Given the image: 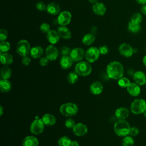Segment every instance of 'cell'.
<instances>
[{
	"instance_id": "obj_1",
	"label": "cell",
	"mask_w": 146,
	"mask_h": 146,
	"mask_svg": "<svg viewBox=\"0 0 146 146\" xmlns=\"http://www.w3.org/2000/svg\"><path fill=\"white\" fill-rule=\"evenodd\" d=\"M107 76L112 79H119L123 76L124 67L123 64L118 61L110 62L106 68Z\"/></svg>"
},
{
	"instance_id": "obj_2",
	"label": "cell",
	"mask_w": 146,
	"mask_h": 146,
	"mask_svg": "<svg viewBox=\"0 0 146 146\" xmlns=\"http://www.w3.org/2000/svg\"><path fill=\"white\" fill-rule=\"evenodd\" d=\"M131 127L125 120H118L114 124L113 129L116 135L125 137L129 135Z\"/></svg>"
},
{
	"instance_id": "obj_3",
	"label": "cell",
	"mask_w": 146,
	"mask_h": 146,
	"mask_svg": "<svg viewBox=\"0 0 146 146\" xmlns=\"http://www.w3.org/2000/svg\"><path fill=\"white\" fill-rule=\"evenodd\" d=\"M59 111L62 115L67 117H72L77 113L78 107L75 103H66L60 107Z\"/></svg>"
},
{
	"instance_id": "obj_4",
	"label": "cell",
	"mask_w": 146,
	"mask_h": 146,
	"mask_svg": "<svg viewBox=\"0 0 146 146\" xmlns=\"http://www.w3.org/2000/svg\"><path fill=\"white\" fill-rule=\"evenodd\" d=\"M131 111L135 115L143 113L146 110V101L143 99H136L131 103Z\"/></svg>"
},
{
	"instance_id": "obj_5",
	"label": "cell",
	"mask_w": 146,
	"mask_h": 146,
	"mask_svg": "<svg viewBox=\"0 0 146 146\" xmlns=\"http://www.w3.org/2000/svg\"><path fill=\"white\" fill-rule=\"evenodd\" d=\"M92 67L89 62L81 61L78 63L75 67V72L79 75L86 76L90 74Z\"/></svg>"
},
{
	"instance_id": "obj_6",
	"label": "cell",
	"mask_w": 146,
	"mask_h": 146,
	"mask_svg": "<svg viewBox=\"0 0 146 146\" xmlns=\"http://www.w3.org/2000/svg\"><path fill=\"white\" fill-rule=\"evenodd\" d=\"M30 44L27 40L22 39L17 43L16 51L22 57L27 56L30 53Z\"/></svg>"
},
{
	"instance_id": "obj_7",
	"label": "cell",
	"mask_w": 146,
	"mask_h": 146,
	"mask_svg": "<svg viewBox=\"0 0 146 146\" xmlns=\"http://www.w3.org/2000/svg\"><path fill=\"white\" fill-rule=\"evenodd\" d=\"M100 52L99 48L96 47H90L85 52V58L89 63H94L99 57Z\"/></svg>"
},
{
	"instance_id": "obj_8",
	"label": "cell",
	"mask_w": 146,
	"mask_h": 146,
	"mask_svg": "<svg viewBox=\"0 0 146 146\" xmlns=\"http://www.w3.org/2000/svg\"><path fill=\"white\" fill-rule=\"evenodd\" d=\"M44 128V124L42 119L36 118L32 122L30 125V132L34 135H39L41 133Z\"/></svg>"
},
{
	"instance_id": "obj_9",
	"label": "cell",
	"mask_w": 146,
	"mask_h": 146,
	"mask_svg": "<svg viewBox=\"0 0 146 146\" xmlns=\"http://www.w3.org/2000/svg\"><path fill=\"white\" fill-rule=\"evenodd\" d=\"M72 15L70 11L64 10L60 12L57 18L58 23L60 26H66L68 25L71 21Z\"/></svg>"
},
{
	"instance_id": "obj_10",
	"label": "cell",
	"mask_w": 146,
	"mask_h": 146,
	"mask_svg": "<svg viewBox=\"0 0 146 146\" xmlns=\"http://www.w3.org/2000/svg\"><path fill=\"white\" fill-rule=\"evenodd\" d=\"M119 51L120 54L126 58L131 57L134 53V49L128 43H123L119 47Z\"/></svg>"
},
{
	"instance_id": "obj_11",
	"label": "cell",
	"mask_w": 146,
	"mask_h": 146,
	"mask_svg": "<svg viewBox=\"0 0 146 146\" xmlns=\"http://www.w3.org/2000/svg\"><path fill=\"white\" fill-rule=\"evenodd\" d=\"M70 56L74 62L81 61L85 56V51L80 47H75L71 50Z\"/></svg>"
},
{
	"instance_id": "obj_12",
	"label": "cell",
	"mask_w": 146,
	"mask_h": 146,
	"mask_svg": "<svg viewBox=\"0 0 146 146\" xmlns=\"http://www.w3.org/2000/svg\"><path fill=\"white\" fill-rule=\"evenodd\" d=\"M46 57L50 61L56 60L58 56L59 52L56 47L53 44L48 45L46 48Z\"/></svg>"
},
{
	"instance_id": "obj_13",
	"label": "cell",
	"mask_w": 146,
	"mask_h": 146,
	"mask_svg": "<svg viewBox=\"0 0 146 146\" xmlns=\"http://www.w3.org/2000/svg\"><path fill=\"white\" fill-rule=\"evenodd\" d=\"M72 131L76 136H83L85 135L88 131V128L87 126L81 123L75 124V125L72 128Z\"/></svg>"
},
{
	"instance_id": "obj_14",
	"label": "cell",
	"mask_w": 146,
	"mask_h": 146,
	"mask_svg": "<svg viewBox=\"0 0 146 146\" xmlns=\"http://www.w3.org/2000/svg\"><path fill=\"white\" fill-rule=\"evenodd\" d=\"M133 79L139 86L146 84V75L143 71H137L135 72L133 75Z\"/></svg>"
},
{
	"instance_id": "obj_15",
	"label": "cell",
	"mask_w": 146,
	"mask_h": 146,
	"mask_svg": "<svg viewBox=\"0 0 146 146\" xmlns=\"http://www.w3.org/2000/svg\"><path fill=\"white\" fill-rule=\"evenodd\" d=\"M106 7L102 2H96L92 6V10L94 13L99 16L103 15L106 12Z\"/></svg>"
},
{
	"instance_id": "obj_16",
	"label": "cell",
	"mask_w": 146,
	"mask_h": 146,
	"mask_svg": "<svg viewBox=\"0 0 146 146\" xmlns=\"http://www.w3.org/2000/svg\"><path fill=\"white\" fill-rule=\"evenodd\" d=\"M57 32L60 37L64 39H69L71 38V32L66 26H60L58 27Z\"/></svg>"
},
{
	"instance_id": "obj_17",
	"label": "cell",
	"mask_w": 146,
	"mask_h": 146,
	"mask_svg": "<svg viewBox=\"0 0 146 146\" xmlns=\"http://www.w3.org/2000/svg\"><path fill=\"white\" fill-rule=\"evenodd\" d=\"M115 115L118 120H125L129 115V111L125 107H119L116 110Z\"/></svg>"
},
{
	"instance_id": "obj_18",
	"label": "cell",
	"mask_w": 146,
	"mask_h": 146,
	"mask_svg": "<svg viewBox=\"0 0 146 146\" xmlns=\"http://www.w3.org/2000/svg\"><path fill=\"white\" fill-rule=\"evenodd\" d=\"M46 37L48 41L51 44H54L57 43L59 41L60 38L57 31H55L54 30H50L46 34Z\"/></svg>"
},
{
	"instance_id": "obj_19",
	"label": "cell",
	"mask_w": 146,
	"mask_h": 146,
	"mask_svg": "<svg viewBox=\"0 0 146 146\" xmlns=\"http://www.w3.org/2000/svg\"><path fill=\"white\" fill-rule=\"evenodd\" d=\"M127 90L129 94L132 96H139L141 92L140 86L135 82L131 83L127 87Z\"/></svg>"
},
{
	"instance_id": "obj_20",
	"label": "cell",
	"mask_w": 146,
	"mask_h": 146,
	"mask_svg": "<svg viewBox=\"0 0 146 146\" xmlns=\"http://www.w3.org/2000/svg\"><path fill=\"white\" fill-rule=\"evenodd\" d=\"M91 92L94 95L100 94L103 90V86L99 81H95L93 82L90 87Z\"/></svg>"
},
{
	"instance_id": "obj_21",
	"label": "cell",
	"mask_w": 146,
	"mask_h": 146,
	"mask_svg": "<svg viewBox=\"0 0 146 146\" xmlns=\"http://www.w3.org/2000/svg\"><path fill=\"white\" fill-rule=\"evenodd\" d=\"M46 11L50 14L55 15L60 13V8L58 3L55 2H51L47 5Z\"/></svg>"
},
{
	"instance_id": "obj_22",
	"label": "cell",
	"mask_w": 146,
	"mask_h": 146,
	"mask_svg": "<svg viewBox=\"0 0 146 146\" xmlns=\"http://www.w3.org/2000/svg\"><path fill=\"white\" fill-rule=\"evenodd\" d=\"M73 60L70 57V56H62V57L60 59V67L64 69L67 70L70 68L72 64Z\"/></svg>"
},
{
	"instance_id": "obj_23",
	"label": "cell",
	"mask_w": 146,
	"mask_h": 146,
	"mask_svg": "<svg viewBox=\"0 0 146 146\" xmlns=\"http://www.w3.org/2000/svg\"><path fill=\"white\" fill-rule=\"evenodd\" d=\"M39 141L38 139L33 136H27L22 141L23 146H38Z\"/></svg>"
},
{
	"instance_id": "obj_24",
	"label": "cell",
	"mask_w": 146,
	"mask_h": 146,
	"mask_svg": "<svg viewBox=\"0 0 146 146\" xmlns=\"http://www.w3.org/2000/svg\"><path fill=\"white\" fill-rule=\"evenodd\" d=\"M43 49L40 46H35L31 48L30 54L32 58L34 59L40 58L41 56L43 55Z\"/></svg>"
},
{
	"instance_id": "obj_25",
	"label": "cell",
	"mask_w": 146,
	"mask_h": 146,
	"mask_svg": "<svg viewBox=\"0 0 146 146\" xmlns=\"http://www.w3.org/2000/svg\"><path fill=\"white\" fill-rule=\"evenodd\" d=\"M42 119L44 124V125L47 126H52L54 125L56 123V117L52 114L50 113H46L44 114Z\"/></svg>"
},
{
	"instance_id": "obj_26",
	"label": "cell",
	"mask_w": 146,
	"mask_h": 146,
	"mask_svg": "<svg viewBox=\"0 0 146 146\" xmlns=\"http://www.w3.org/2000/svg\"><path fill=\"white\" fill-rule=\"evenodd\" d=\"M1 62L4 65H9L13 62V57L11 54L8 52H1Z\"/></svg>"
},
{
	"instance_id": "obj_27",
	"label": "cell",
	"mask_w": 146,
	"mask_h": 146,
	"mask_svg": "<svg viewBox=\"0 0 146 146\" xmlns=\"http://www.w3.org/2000/svg\"><path fill=\"white\" fill-rule=\"evenodd\" d=\"M11 88V83L8 79H1L0 81V90L2 92H7Z\"/></svg>"
},
{
	"instance_id": "obj_28",
	"label": "cell",
	"mask_w": 146,
	"mask_h": 146,
	"mask_svg": "<svg viewBox=\"0 0 146 146\" xmlns=\"http://www.w3.org/2000/svg\"><path fill=\"white\" fill-rule=\"evenodd\" d=\"M95 40V35L92 33H88L85 34L82 38V43L87 46L91 45Z\"/></svg>"
},
{
	"instance_id": "obj_29",
	"label": "cell",
	"mask_w": 146,
	"mask_h": 146,
	"mask_svg": "<svg viewBox=\"0 0 146 146\" xmlns=\"http://www.w3.org/2000/svg\"><path fill=\"white\" fill-rule=\"evenodd\" d=\"M11 68L7 66V65H5L2 70H1V78L3 79H8L11 77Z\"/></svg>"
},
{
	"instance_id": "obj_30",
	"label": "cell",
	"mask_w": 146,
	"mask_h": 146,
	"mask_svg": "<svg viewBox=\"0 0 146 146\" xmlns=\"http://www.w3.org/2000/svg\"><path fill=\"white\" fill-rule=\"evenodd\" d=\"M71 140L67 136H62L59 139L58 144L59 146H71Z\"/></svg>"
},
{
	"instance_id": "obj_31",
	"label": "cell",
	"mask_w": 146,
	"mask_h": 146,
	"mask_svg": "<svg viewBox=\"0 0 146 146\" xmlns=\"http://www.w3.org/2000/svg\"><path fill=\"white\" fill-rule=\"evenodd\" d=\"M128 29L132 33H137L141 30V26L140 25L135 24L131 21L128 24Z\"/></svg>"
},
{
	"instance_id": "obj_32",
	"label": "cell",
	"mask_w": 146,
	"mask_h": 146,
	"mask_svg": "<svg viewBox=\"0 0 146 146\" xmlns=\"http://www.w3.org/2000/svg\"><path fill=\"white\" fill-rule=\"evenodd\" d=\"M134 140L131 136H126L124 137L121 142V146H133Z\"/></svg>"
},
{
	"instance_id": "obj_33",
	"label": "cell",
	"mask_w": 146,
	"mask_h": 146,
	"mask_svg": "<svg viewBox=\"0 0 146 146\" xmlns=\"http://www.w3.org/2000/svg\"><path fill=\"white\" fill-rule=\"evenodd\" d=\"M143 20V16L139 13H135L132 14L131 18V22L135 23L140 25Z\"/></svg>"
},
{
	"instance_id": "obj_34",
	"label": "cell",
	"mask_w": 146,
	"mask_h": 146,
	"mask_svg": "<svg viewBox=\"0 0 146 146\" xmlns=\"http://www.w3.org/2000/svg\"><path fill=\"white\" fill-rule=\"evenodd\" d=\"M130 80L126 77H121L118 79L117 84L121 88H127V87L130 84Z\"/></svg>"
},
{
	"instance_id": "obj_35",
	"label": "cell",
	"mask_w": 146,
	"mask_h": 146,
	"mask_svg": "<svg viewBox=\"0 0 146 146\" xmlns=\"http://www.w3.org/2000/svg\"><path fill=\"white\" fill-rule=\"evenodd\" d=\"M67 79L69 83L71 84H75L78 81V74L75 72H71L68 74Z\"/></svg>"
},
{
	"instance_id": "obj_36",
	"label": "cell",
	"mask_w": 146,
	"mask_h": 146,
	"mask_svg": "<svg viewBox=\"0 0 146 146\" xmlns=\"http://www.w3.org/2000/svg\"><path fill=\"white\" fill-rule=\"evenodd\" d=\"M10 49V44L9 42L6 40L1 41L0 50L2 52H7Z\"/></svg>"
},
{
	"instance_id": "obj_37",
	"label": "cell",
	"mask_w": 146,
	"mask_h": 146,
	"mask_svg": "<svg viewBox=\"0 0 146 146\" xmlns=\"http://www.w3.org/2000/svg\"><path fill=\"white\" fill-rule=\"evenodd\" d=\"M40 30L43 33L47 34L50 30V25L47 23L43 22L40 26Z\"/></svg>"
},
{
	"instance_id": "obj_38",
	"label": "cell",
	"mask_w": 146,
	"mask_h": 146,
	"mask_svg": "<svg viewBox=\"0 0 146 146\" xmlns=\"http://www.w3.org/2000/svg\"><path fill=\"white\" fill-rule=\"evenodd\" d=\"M35 7L37 10L40 11H43L46 10L47 9V5L42 1H39L36 3Z\"/></svg>"
},
{
	"instance_id": "obj_39",
	"label": "cell",
	"mask_w": 146,
	"mask_h": 146,
	"mask_svg": "<svg viewBox=\"0 0 146 146\" xmlns=\"http://www.w3.org/2000/svg\"><path fill=\"white\" fill-rule=\"evenodd\" d=\"M71 50L70 47L64 46L60 49V52L63 56H67L70 54Z\"/></svg>"
},
{
	"instance_id": "obj_40",
	"label": "cell",
	"mask_w": 146,
	"mask_h": 146,
	"mask_svg": "<svg viewBox=\"0 0 146 146\" xmlns=\"http://www.w3.org/2000/svg\"><path fill=\"white\" fill-rule=\"evenodd\" d=\"M8 36V31L5 29L0 30V40L3 41L5 40Z\"/></svg>"
},
{
	"instance_id": "obj_41",
	"label": "cell",
	"mask_w": 146,
	"mask_h": 146,
	"mask_svg": "<svg viewBox=\"0 0 146 146\" xmlns=\"http://www.w3.org/2000/svg\"><path fill=\"white\" fill-rule=\"evenodd\" d=\"M100 54L102 55H106L109 52V48L107 45H102L99 48Z\"/></svg>"
},
{
	"instance_id": "obj_42",
	"label": "cell",
	"mask_w": 146,
	"mask_h": 146,
	"mask_svg": "<svg viewBox=\"0 0 146 146\" xmlns=\"http://www.w3.org/2000/svg\"><path fill=\"white\" fill-rule=\"evenodd\" d=\"M65 126L68 128H73L74 126L75 125V121L72 119H68L65 121Z\"/></svg>"
},
{
	"instance_id": "obj_43",
	"label": "cell",
	"mask_w": 146,
	"mask_h": 146,
	"mask_svg": "<svg viewBox=\"0 0 146 146\" xmlns=\"http://www.w3.org/2000/svg\"><path fill=\"white\" fill-rule=\"evenodd\" d=\"M139 133V129L138 128L136 127H132L131 128L130 132H129L130 136L132 137L136 136Z\"/></svg>"
},
{
	"instance_id": "obj_44",
	"label": "cell",
	"mask_w": 146,
	"mask_h": 146,
	"mask_svg": "<svg viewBox=\"0 0 146 146\" xmlns=\"http://www.w3.org/2000/svg\"><path fill=\"white\" fill-rule=\"evenodd\" d=\"M30 62H31V59L27 55L22 57V63L25 66L29 65Z\"/></svg>"
},
{
	"instance_id": "obj_45",
	"label": "cell",
	"mask_w": 146,
	"mask_h": 146,
	"mask_svg": "<svg viewBox=\"0 0 146 146\" xmlns=\"http://www.w3.org/2000/svg\"><path fill=\"white\" fill-rule=\"evenodd\" d=\"M49 60L46 57H42L39 60V64L41 66H46L48 64Z\"/></svg>"
},
{
	"instance_id": "obj_46",
	"label": "cell",
	"mask_w": 146,
	"mask_h": 146,
	"mask_svg": "<svg viewBox=\"0 0 146 146\" xmlns=\"http://www.w3.org/2000/svg\"><path fill=\"white\" fill-rule=\"evenodd\" d=\"M141 12L143 14L146 15V4L142 5L141 7Z\"/></svg>"
},
{
	"instance_id": "obj_47",
	"label": "cell",
	"mask_w": 146,
	"mask_h": 146,
	"mask_svg": "<svg viewBox=\"0 0 146 146\" xmlns=\"http://www.w3.org/2000/svg\"><path fill=\"white\" fill-rule=\"evenodd\" d=\"M137 3L141 5H144L146 4V0H135Z\"/></svg>"
},
{
	"instance_id": "obj_48",
	"label": "cell",
	"mask_w": 146,
	"mask_h": 146,
	"mask_svg": "<svg viewBox=\"0 0 146 146\" xmlns=\"http://www.w3.org/2000/svg\"><path fill=\"white\" fill-rule=\"evenodd\" d=\"M71 146H79V143L76 141H72Z\"/></svg>"
},
{
	"instance_id": "obj_49",
	"label": "cell",
	"mask_w": 146,
	"mask_h": 146,
	"mask_svg": "<svg viewBox=\"0 0 146 146\" xmlns=\"http://www.w3.org/2000/svg\"><path fill=\"white\" fill-rule=\"evenodd\" d=\"M3 107L1 106H0V116H1L3 115Z\"/></svg>"
},
{
	"instance_id": "obj_50",
	"label": "cell",
	"mask_w": 146,
	"mask_h": 146,
	"mask_svg": "<svg viewBox=\"0 0 146 146\" xmlns=\"http://www.w3.org/2000/svg\"><path fill=\"white\" fill-rule=\"evenodd\" d=\"M143 63L146 66V55L143 58Z\"/></svg>"
},
{
	"instance_id": "obj_51",
	"label": "cell",
	"mask_w": 146,
	"mask_h": 146,
	"mask_svg": "<svg viewBox=\"0 0 146 146\" xmlns=\"http://www.w3.org/2000/svg\"><path fill=\"white\" fill-rule=\"evenodd\" d=\"M88 1L90 3H95L96 2H98V0H88Z\"/></svg>"
},
{
	"instance_id": "obj_52",
	"label": "cell",
	"mask_w": 146,
	"mask_h": 146,
	"mask_svg": "<svg viewBox=\"0 0 146 146\" xmlns=\"http://www.w3.org/2000/svg\"><path fill=\"white\" fill-rule=\"evenodd\" d=\"M143 114H144V117H146V110H145V111L144 112Z\"/></svg>"
},
{
	"instance_id": "obj_53",
	"label": "cell",
	"mask_w": 146,
	"mask_h": 146,
	"mask_svg": "<svg viewBox=\"0 0 146 146\" xmlns=\"http://www.w3.org/2000/svg\"><path fill=\"white\" fill-rule=\"evenodd\" d=\"M145 88H146V86H145Z\"/></svg>"
}]
</instances>
